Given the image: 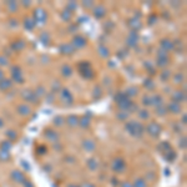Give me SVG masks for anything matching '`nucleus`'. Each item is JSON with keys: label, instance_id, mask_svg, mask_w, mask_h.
I'll return each instance as SVG.
<instances>
[{"label": "nucleus", "instance_id": "nucleus-9", "mask_svg": "<svg viewBox=\"0 0 187 187\" xmlns=\"http://www.w3.org/2000/svg\"><path fill=\"white\" fill-rule=\"evenodd\" d=\"M71 45L74 46L75 49H80V48H83V46L86 45V39L83 38V36H80V35H77V36H75V38L73 39Z\"/></svg>", "mask_w": 187, "mask_h": 187}, {"label": "nucleus", "instance_id": "nucleus-35", "mask_svg": "<svg viewBox=\"0 0 187 187\" xmlns=\"http://www.w3.org/2000/svg\"><path fill=\"white\" fill-rule=\"evenodd\" d=\"M10 147H11V141H9V140H6V141H4V142L2 144V148L5 150V151H9Z\"/></svg>", "mask_w": 187, "mask_h": 187}, {"label": "nucleus", "instance_id": "nucleus-43", "mask_svg": "<svg viewBox=\"0 0 187 187\" xmlns=\"http://www.w3.org/2000/svg\"><path fill=\"white\" fill-rule=\"evenodd\" d=\"M8 64V59L5 56H0V65H6Z\"/></svg>", "mask_w": 187, "mask_h": 187}, {"label": "nucleus", "instance_id": "nucleus-49", "mask_svg": "<svg viewBox=\"0 0 187 187\" xmlns=\"http://www.w3.org/2000/svg\"><path fill=\"white\" fill-rule=\"evenodd\" d=\"M3 126H4V122H3L2 119H0V127H3Z\"/></svg>", "mask_w": 187, "mask_h": 187}, {"label": "nucleus", "instance_id": "nucleus-28", "mask_svg": "<svg viewBox=\"0 0 187 187\" xmlns=\"http://www.w3.org/2000/svg\"><path fill=\"white\" fill-rule=\"evenodd\" d=\"M71 15H73V14H71V11H70L69 9H66V10H64V11H63L61 18H63L65 21H69L70 19H71Z\"/></svg>", "mask_w": 187, "mask_h": 187}, {"label": "nucleus", "instance_id": "nucleus-1", "mask_svg": "<svg viewBox=\"0 0 187 187\" xmlns=\"http://www.w3.org/2000/svg\"><path fill=\"white\" fill-rule=\"evenodd\" d=\"M126 130L130 132L132 136L140 137V136H142L145 127H144L142 124H140L138 121H128L126 124Z\"/></svg>", "mask_w": 187, "mask_h": 187}, {"label": "nucleus", "instance_id": "nucleus-17", "mask_svg": "<svg viewBox=\"0 0 187 187\" xmlns=\"http://www.w3.org/2000/svg\"><path fill=\"white\" fill-rule=\"evenodd\" d=\"M166 109H167V111H171V112H180L181 111V105L175 102V101H171Z\"/></svg>", "mask_w": 187, "mask_h": 187}, {"label": "nucleus", "instance_id": "nucleus-34", "mask_svg": "<svg viewBox=\"0 0 187 187\" xmlns=\"http://www.w3.org/2000/svg\"><path fill=\"white\" fill-rule=\"evenodd\" d=\"M138 115H140V117H141L142 120H147L148 116H150V114H148L147 110H141V111L138 112Z\"/></svg>", "mask_w": 187, "mask_h": 187}, {"label": "nucleus", "instance_id": "nucleus-10", "mask_svg": "<svg viewBox=\"0 0 187 187\" xmlns=\"http://www.w3.org/2000/svg\"><path fill=\"white\" fill-rule=\"evenodd\" d=\"M61 100H63L66 105H71V104H73V101H74L73 95H71V93H70L66 89L61 90Z\"/></svg>", "mask_w": 187, "mask_h": 187}, {"label": "nucleus", "instance_id": "nucleus-36", "mask_svg": "<svg viewBox=\"0 0 187 187\" xmlns=\"http://www.w3.org/2000/svg\"><path fill=\"white\" fill-rule=\"evenodd\" d=\"M173 80H175V83H176V84H180V83H182V80H183V75L182 74L175 75L173 76Z\"/></svg>", "mask_w": 187, "mask_h": 187}, {"label": "nucleus", "instance_id": "nucleus-29", "mask_svg": "<svg viewBox=\"0 0 187 187\" xmlns=\"http://www.w3.org/2000/svg\"><path fill=\"white\" fill-rule=\"evenodd\" d=\"M6 136L9 137V141H14V140H16V137H18V134L14 132L13 130H8L6 131Z\"/></svg>", "mask_w": 187, "mask_h": 187}, {"label": "nucleus", "instance_id": "nucleus-14", "mask_svg": "<svg viewBox=\"0 0 187 187\" xmlns=\"http://www.w3.org/2000/svg\"><path fill=\"white\" fill-rule=\"evenodd\" d=\"M161 48H162L163 51H166V53H168L170 50H172L173 49V42H172V40H168V39L161 40Z\"/></svg>", "mask_w": 187, "mask_h": 187}, {"label": "nucleus", "instance_id": "nucleus-30", "mask_svg": "<svg viewBox=\"0 0 187 187\" xmlns=\"http://www.w3.org/2000/svg\"><path fill=\"white\" fill-rule=\"evenodd\" d=\"M90 119L89 117H83L80 121H79V124H80V126H83V127H89L90 126Z\"/></svg>", "mask_w": 187, "mask_h": 187}, {"label": "nucleus", "instance_id": "nucleus-19", "mask_svg": "<svg viewBox=\"0 0 187 187\" xmlns=\"http://www.w3.org/2000/svg\"><path fill=\"white\" fill-rule=\"evenodd\" d=\"M93 15L97 19H101L105 15V8L102 5H97L95 9H93Z\"/></svg>", "mask_w": 187, "mask_h": 187}, {"label": "nucleus", "instance_id": "nucleus-12", "mask_svg": "<svg viewBox=\"0 0 187 187\" xmlns=\"http://www.w3.org/2000/svg\"><path fill=\"white\" fill-rule=\"evenodd\" d=\"M172 100L177 104H181V102H185L186 100V96H185V92L182 91H176L172 93Z\"/></svg>", "mask_w": 187, "mask_h": 187}, {"label": "nucleus", "instance_id": "nucleus-46", "mask_svg": "<svg viewBox=\"0 0 187 187\" xmlns=\"http://www.w3.org/2000/svg\"><path fill=\"white\" fill-rule=\"evenodd\" d=\"M67 6H69V8H71V9L74 10V9L76 8V4H75V3H69V5H67ZM73 10H71V11H73Z\"/></svg>", "mask_w": 187, "mask_h": 187}, {"label": "nucleus", "instance_id": "nucleus-6", "mask_svg": "<svg viewBox=\"0 0 187 187\" xmlns=\"http://www.w3.org/2000/svg\"><path fill=\"white\" fill-rule=\"evenodd\" d=\"M21 96L25 101H29V102H38V97L35 95V92L32 90H24L21 92Z\"/></svg>", "mask_w": 187, "mask_h": 187}, {"label": "nucleus", "instance_id": "nucleus-24", "mask_svg": "<svg viewBox=\"0 0 187 187\" xmlns=\"http://www.w3.org/2000/svg\"><path fill=\"white\" fill-rule=\"evenodd\" d=\"M87 166H89L90 170L95 171V170L97 168V166H99V163H97V161H96L95 158H90V160L87 161Z\"/></svg>", "mask_w": 187, "mask_h": 187}, {"label": "nucleus", "instance_id": "nucleus-32", "mask_svg": "<svg viewBox=\"0 0 187 187\" xmlns=\"http://www.w3.org/2000/svg\"><path fill=\"white\" fill-rule=\"evenodd\" d=\"M130 24H131V26L134 28V30H136V29H138V28H141V22H140L138 20H136V19H132Z\"/></svg>", "mask_w": 187, "mask_h": 187}, {"label": "nucleus", "instance_id": "nucleus-50", "mask_svg": "<svg viewBox=\"0 0 187 187\" xmlns=\"http://www.w3.org/2000/svg\"><path fill=\"white\" fill-rule=\"evenodd\" d=\"M69 187H79V186H75V185H74V186H69Z\"/></svg>", "mask_w": 187, "mask_h": 187}, {"label": "nucleus", "instance_id": "nucleus-41", "mask_svg": "<svg viewBox=\"0 0 187 187\" xmlns=\"http://www.w3.org/2000/svg\"><path fill=\"white\" fill-rule=\"evenodd\" d=\"M144 104H145V105H152V101H151V96L145 95V96H144Z\"/></svg>", "mask_w": 187, "mask_h": 187}, {"label": "nucleus", "instance_id": "nucleus-37", "mask_svg": "<svg viewBox=\"0 0 187 187\" xmlns=\"http://www.w3.org/2000/svg\"><path fill=\"white\" fill-rule=\"evenodd\" d=\"M54 124L56 126H61L64 124V119L61 117V116H57V117H55V120H54Z\"/></svg>", "mask_w": 187, "mask_h": 187}, {"label": "nucleus", "instance_id": "nucleus-40", "mask_svg": "<svg viewBox=\"0 0 187 187\" xmlns=\"http://www.w3.org/2000/svg\"><path fill=\"white\" fill-rule=\"evenodd\" d=\"M136 93H137V89L136 87H130V89H128V91L126 92V96H128V95H136Z\"/></svg>", "mask_w": 187, "mask_h": 187}, {"label": "nucleus", "instance_id": "nucleus-38", "mask_svg": "<svg viewBox=\"0 0 187 187\" xmlns=\"http://www.w3.org/2000/svg\"><path fill=\"white\" fill-rule=\"evenodd\" d=\"M170 76H171V73L168 71V70H165V71H162V74H161V79L162 80H167Z\"/></svg>", "mask_w": 187, "mask_h": 187}, {"label": "nucleus", "instance_id": "nucleus-7", "mask_svg": "<svg viewBox=\"0 0 187 187\" xmlns=\"http://www.w3.org/2000/svg\"><path fill=\"white\" fill-rule=\"evenodd\" d=\"M11 75H13V80L16 83H22L24 79H22V71L19 66H13L11 67Z\"/></svg>", "mask_w": 187, "mask_h": 187}, {"label": "nucleus", "instance_id": "nucleus-22", "mask_svg": "<svg viewBox=\"0 0 187 187\" xmlns=\"http://www.w3.org/2000/svg\"><path fill=\"white\" fill-rule=\"evenodd\" d=\"M61 74H63L65 77L71 76V75H73V69L70 67L69 65H63V67H61Z\"/></svg>", "mask_w": 187, "mask_h": 187}, {"label": "nucleus", "instance_id": "nucleus-39", "mask_svg": "<svg viewBox=\"0 0 187 187\" xmlns=\"http://www.w3.org/2000/svg\"><path fill=\"white\" fill-rule=\"evenodd\" d=\"M127 116H128V112H124V111H120V112L117 114V117H119L120 120H125V119H127Z\"/></svg>", "mask_w": 187, "mask_h": 187}, {"label": "nucleus", "instance_id": "nucleus-33", "mask_svg": "<svg viewBox=\"0 0 187 187\" xmlns=\"http://www.w3.org/2000/svg\"><path fill=\"white\" fill-rule=\"evenodd\" d=\"M8 8H9V10L10 11H15L18 10V4L15 3V2H10V3H8Z\"/></svg>", "mask_w": 187, "mask_h": 187}, {"label": "nucleus", "instance_id": "nucleus-25", "mask_svg": "<svg viewBox=\"0 0 187 187\" xmlns=\"http://www.w3.org/2000/svg\"><path fill=\"white\" fill-rule=\"evenodd\" d=\"M132 185H134V187H147L146 181L142 180V178H137V180H135Z\"/></svg>", "mask_w": 187, "mask_h": 187}, {"label": "nucleus", "instance_id": "nucleus-11", "mask_svg": "<svg viewBox=\"0 0 187 187\" xmlns=\"http://www.w3.org/2000/svg\"><path fill=\"white\" fill-rule=\"evenodd\" d=\"M75 51V48L71 44H64L60 46V53L64 55H71Z\"/></svg>", "mask_w": 187, "mask_h": 187}, {"label": "nucleus", "instance_id": "nucleus-18", "mask_svg": "<svg viewBox=\"0 0 187 187\" xmlns=\"http://www.w3.org/2000/svg\"><path fill=\"white\" fill-rule=\"evenodd\" d=\"M18 111L22 116H28V115L31 114V109L28 106V105H19V106H18Z\"/></svg>", "mask_w": 187, "mask_h": 187}, {"label": "nucleus", "instance_id": "nucleus-16", "mask_svg": "<svg viewBox=\"0 0 187 187\" xmlns=\"http://www.w3.org/2000/svg\"><path fill=\"white\" fill-rule=\"evenodd\" d=\"M11 86H13V83H11V80H9V79H3L0 81V90L2 91H6Z\"/></svg>", "mask_w": 187, "mask_h": 187}, {"label": "nucleus", "instance_id": "nucleus-3", "mask_svg": "<svg viewBox=\"0 0 187 187\" xmlns=\"http://www.w3.org/2000/svg\"><path fill=\"white\" fill-rule=\"evenodd\" d=\"M162 131V127L160 126V124H157L156 121H152V122H150L147 125V132L151 135V136H154V137H157Z\"/></svg>", "mask_w": 187, "mask_h": 187}, {"label": "nucleus", "instance_id": "nucleus-20", "mask_svg": "<svg viewBox=\"0 0 187 187\" xmlns=\"http://www.w3.org/2000/svg\"><path fill=\"white\" fill-rule=\"evenodd\" d=\"M151 101H152V105H155L156 107L162 106V104H163V99H162V96H160V95H154V96H151Z\"/></svg>", "mask_w": 187, "mask_h": 187}, {"label": "nucleus", "instance_id": "nucleus-31", "mask_svg": "<svg viewBox=\"0 0 187 187\" xmlns=\"http://www.w3.org/2000/svg\"><path fill=\"white\" fill-rule=\"evenodd\" d=\"M156 114L160 115V116H161V115L163 116V115H166V114H167V109H166V107H163V106H158V107H156Z\"/></svg>", "mask_w": 187, "mask_h": 187}, {"label": "nucleus", "instance_id": "nucleus-5", "mask_svg": "<svg viewBox=\"0 0 187 187\" xmlns=\"http://www.w3.org/2000/svg\"><path fill=\"white\" fill-rule=\"evenodd\" d=\"M32 19L36 22H39V24H44V22L46 21V19H48L46 11L44 9H36L34 11V18Z\"/></svg>", "mask_w": 187, "mask_h": 187}, {"label": "nucleus", "instance_id": "nucleus-45", "mask_svg": "<svg viewBox=\"0 0 187 187\" xmlns=\"http://www.w3.org/2000/svg\"><path fill=\"white\" fill-rule=\"evenodd\" d=\"M92 2H86V3H84V6H86V8H92Z\"/></svg>", "mask_w": 187, "mask_h": 187}, {"label": "nucleus", "instance_id": "nucleus-23", "mask_svg": "<svg viewBox=\"0 0 187 187\" xmlns=\"http://www.w3.org/2000/svg\"><path fill=\"white\" fill-rule=\"evenodd\" d=\"M24 26L26 28V29H32L34 26H35V20L32 19V18H26L25 19V21H24Z\"/></svg>", "mask_w": 187, "mask_h": 187}, {"label": "nucleus", "instance_id": "nucleus-48", "mask_svg": "<svg viewBox=\"0 0 187 187\" xmlns=\"http://www.w3.org/2000/svg\"><path fill=\"white\" fill-rule=\"evenodd\" d=\"M3 79H4V73H3V70L0 69V81H2Z\"/></svg>", "mask_w": 187, "mask_h": 187}, {"label": "nucleus", "instance_id": "nucleus-15", "mask_svg": "<svg viewBox=\"0 0 187 187\" xmlns=\"http://www.w3.org/2000/svg\"><path fill=\"white\" fill-rule=\"evenodd\" d=\"M45 136H46V138H48V140L54 141V142H56L57 140H59V135H57V132L54 131V130H46L45 131Z\"/></svg>", "mask_w": 187, "mask_h": 187}, {"label": "nucleus", "instance_id": "nucleus-21", "mask_svg": "<svg viewBox=\"0 0 187 187\" xmlns=\"http://www.w3.org/2000/svg\"><path fill=\"white\" fill-rule=\"evenodd\" d=\"M11 48H13L15 51H20L21 49L25 48V44H24V41L18 40V41H14L13 44H11Z\"/></svg>", "mask_w": 187, "mask_h": 187}, {"label": "nucleus", "instance_id": "nucleus-42", "mask_svg": "<svg viewBox=\"0 0 187 187\" xmlns=\"http://www.w3.org/2000/svg\"><path fill=\"white\" fill-rule=\"evenodd\" d=\"M22 185H24V187H34L32 182H31V181H29V180H25L24 182H22Z\"/></svg>", "mask_w": 187, "mask_h": 187}, {"label": "nucleus", "instance_id": "nucleus-4", "mask_svg": "<svg viewBox=\"0 0 187 187\" xmlns=\"http://www.w3.org/2000/svg\"><path fill=\"white\" fill-rule=\"evenodd\" d=\"M111 167H112V170H114L115 172L120 173V172H122V171L125 170V161H124L121 157H116V158H114L112 162H111Z\"/></svg>", "mask_w": 187, "mask_h": 187}, {"label": "nucleus", "instance_id": "nucleus-44", "mask_svg": "<svg viewBox=\"0 0 187 187\" xmlns=\"http://www.w3.org/2000/svg\"><path fill=\"white\" fill-rule=\"evenodd\" d=\"M121 187H134V185L131 182H128V181H124L121 183Z\"/></svg>", "mask_w": 187, "mask_h": 187}, {"label": "nucleus", "instance_id": "nucleus-13", "mask_svg": "<svg viewBox=\"0 0 187 187\" xmlns=\"http://www.w3.org/2000/svg\"><path fill=\"white\" fill-rule=\"evenodd\" d=\"M95 147H96V145L92 140H85V141L83 142V148L86 151V152H92V151L95 150Z\"/></svg>", "mask_w": 187, "mask_h": 187}, {"label": "nucleus", "instance_id": "nucleus-26", "mask_svg": "<svg viewBox=\"0 0 187 187\" xmlns=\"http://www.w3.org/2000/svg\"><path fill=\"white\" fill-rule=\"evenodd\" d=\"M10 158V154L9 151H5V150H0V161H6Z\"/></svg>", "mask_w": 187, "mask_h": 187}, {"label": "nucleus", "instance_id": "nucleus-8", "mask_svg": "<svg viewBox=\"0 0 187 187\" xmlns=\"http://www.w3.org/2000/svg\"><path fill=\"white\" fill-rule=\"evenodd\" d=\"M10 177H11V180H13L14 182H18V183H22L25 181L24 173H22L21 171H19V170H14L13 172H11Z\"/></svg>", "mask_w": 187, "mask_h": 187}, {"label": "nucleus", "instance_id": "nucleus-27", "mask_svg": "<svg viewBox=\"0 0 187 187\" xmlns=\"http://www.w3.org/2000/svg\"><path fill=\"white\" fill-rule=\"evenodd\" d=\"M67 124H69L70 126H76V125L79 124V119L76 117V116H69Z\"/></svg>", "mask_w": 187, "mask_h": 187}, {"label": "nucleus", "instance_id": "nucleus-47", "mask_svg": "<svg viewBox=\"0 0 187 187\" xmlns=\"http://www.w3.org/2000/svg\"><path fill=\"white\" fill-rule=\"evenodd\" d=\"M81 187H96V186H93V185H91V183H84Z\"/></svg>", "mask_w": 187, "mask_h": 187}, {"label": "nucleus", "instance_id": "nucleus-2", "mask_svg": "<svg viewBox=\"0 0 187 187\" xmlns=\"http://www.w3.org/2000/svg\"><path fill=\"white\" fill-rule=\"evenodd\" d=\"M79 67H80V73L85 79H91L93 76V70L90 65V63L87 61H83L81 64H79Z\"/></svg>", "mask_w": 187, "mask_h": 187}]
</instances>
